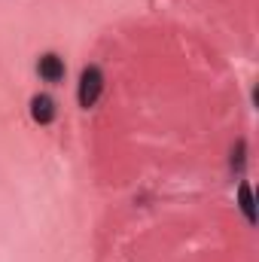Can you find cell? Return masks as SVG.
<instances>
[{
  "mask_svg": "<svg viewBox=\"0 0 259 262\" xmlns=\"http://www.w3.org/2000/svg\"><path fill=\"white\" fill-rule=\"evenodd\" d=\"M101 92H104V73H101V67L89 64L82 73H79V107H95L98 104V98H101Z\"/></svg>",
  "mask_w": 259,
  "mask_h": 262,
  "instance_id": "1",
  "label": "cell"
},
{
  "mask_svg": "<svg viewBox=\"0 0 259 262\" xmlns=\"http://www.w3.org/2000/svg\"><path fill=\"white\" fill-rule=\"evenodd\" d=\"M37 73H40V79L43 82H61L64 79V61L55 55V52H46L40 61H37Z\"/></svg>",
  "mask_w": 259,
  "mask_h": 262,
  "instance_id": "2",
  "label": "cell"
},
{
  "mask_svg": "<svg viewBox=\"0 0 259 262\" xmlns=\"http://www.w3.org/2000/svg\"><path fill=\"white\" fill-rule=\"evenodd\" d=\"M55 113H58V107H55V101L49 95H34L31 98V116H34V122L49 125L55 119Z\"/></svg>",
  "mask_w": 259,
  "mask_h": 262,
  "instance_id": "3",
  "label": "cell"
},
{
  "mask_svg": "<svg viewBox=\"0 0 259 262\" xmlns=\"http://www.w3.org/2000/svg\"><path fill=\"white\" fill-rule=\"evenodd\" d=\"M238 198H241V210L247 213V220L253 223L256 220V213H253V195H250V183H241L238 186Z\"/></svg>",
  "mask_w": 259,
  "mask_h": 262,
  "instance_id": "4",
  "label": "cell"
}]
</instances>
